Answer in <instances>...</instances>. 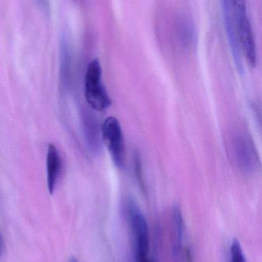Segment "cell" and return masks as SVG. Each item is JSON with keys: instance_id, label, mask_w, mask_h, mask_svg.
Wrapping results in <instances>:
<instances>
[{"instance_id": "11", "label": "cell", "mask_w": 262, "mask_h": 262, "mask_svg": "<svg viewBox=\"0 0 262 262\" xmlns=\"http://www.w3.org/2000/svg\"><path fill=\"white\" fill-rule=\"evenodd\" d=\"M229 262H247L243 248L238 240H233L231 245Z\"/></svg>"}, {"instance_id": "2", "label": "cell", "mask_w": 262, "mask_h": 262, "mask_svg": "<svg viewBox=\"0 0 262 262\" xmlns=\"http://www.w3.org/2000/svg\"><path fill=\"white\" fill-rule=\"evenodd\" d=\"M223 3L225 24L229 44L232 49L237 69L239 72H243V54L238 44L237 32L241 21L249 17L246 9V0H223Z\"/></svg>"}, {"instance_id": "9", "label": "cell", "mask_w": 262, "mask_h": 262, "mask_svg": "<svg viewBox=\"0 0 262 262\" xmlns=\"http://www.w3.org/2000/svg\"><path fill=\"white\" fill-rule=\"evenodd\" d=\"M71 62V50L69 41L66 38H63L61 44V71L62 77L64 81L68 79L70 75Z\"/></svg>"}, {"instance_id": "1", "label": "cell", "mask_w": 262, "mask_h": 262, "mask_svg": "<svg viewBox=\"0 0 262 262\" xmlns=\"http://www.w3.org/2000/svg\"><path fill=\"white\" fill-rule=\"evenodd\" d=\"M125 215L130 229L131 238L133 245L136 262L149 258L150 237L149 225L144 214L132 199L126 200Z\"/></svg>"}, {"instance_id": "5", "label": "cell", "mask_w": 262, "mask_h": 262, "mask_svg": "<svg viewBox=\"0 0 262 262\" xmlns=\"http://www.w3.org/2000/svg\"><path fill=\"white\" fill-rule=\"evenodd\" d=\"M102 138L106 144L114 164L118 168L125 165V141L123 130L115 117L105 120L101 127Z\"/></svg>"}, {"instance_id": "15", "label": "cell", "mask_w": 262, "mask_h": 262, "mask_svg": "<svg viewBox=\"0 0 262 262\" xmlns=\"http://www.w3.org/2000/svg\"><path fill=\"white\" fill-rule=\"evenodd\" d=\"M140 262H152L149 258H146V259L143 260V261Z\"/></svg>"}, {"instance_id": "6", "label": "cell", "mask_w": 262, "mask_h": 262, "mask_svg": "<svg viewBox=\"0 0 262 262\" xmlns=\"http://www.w3.org/2000/svg\"><path fill=\"white\" fill-rule=\"evenodd\" d=\"M173 243L172 256L174 262H193L192 254L186 242V229L184 218L179 206H175L172 210Z\"/></svg>"}, {"instance_id": "8", "label": "cell", "mask_w": 262, "mask_h": 262, "mask_svg": "<svg viewBox=\"0 0 262 262\" xmlns=\"http://www.w3.org/2000/svg\"><path fill=\"white\" fill-rule=\"evenodd\" d=\"M83 121L85 135H86V141L89 145V149L94 154H98L101 151L102 143L98 124L95 121V118L89 114H85Z\"/></svg>"}, {"instance_id": "13", "label": "cell", "mask_w": 262, "mask_h": 262, "mask_svg": "<svg viewBox=\"0 0 262 262\" xmlns=\"http://www.w3.org/2000/svg\"><path fill=\"white\" fill-rule=\"evenodd\" d=\"M3 249H4V243H3V237L0 234V257L3 255Z\"/></svg>"}, {"instance_id": "10", "label": "cell", "mask_w": 262, "mask_h": 262, "mask_svg": "<svg viewBox=\"0 0 262 262\" xmlns=\"http://www.w3.org/2000/svg\"><path fill=\"white\" fill-rule=\"evenodd\" d=\"M180 37L186 46H189L193 41V28L188 20L183 19L179 23Z\"/></svg>"}, {"instance_id": "4", "label": "cell", "mask_w": 262, "mask_h": 262, "mask_svg": "<svg viewBox=\"0 0 262 262\" xmlns=\"http://www.w3.org/2000/svg\"><path fill=\"white\" fill-rule=\"evenodd\" d=\"M231 152L237 167L246 174L255 172L259 166L256 148L250 137L238 132L231 138Z\"/></svg>"}, {"instance_id": "7", "label": "cell", "mask_w": 262, "mask_h": 262, "mask_svg": "<svg viewBox=\"0 0 262 262\" xmlns=\"http://www.w3.org/2000/svg\"><path fill=\"white\" fill-rule=\"evenodd\" d=\"M61 169L59 154L55 145L49 143L46 155V170H47L48 190L50 194L55 191L57 180Z\"/></svg>"}, {"instance_id": "14", "label": "cell", "mask_w": 262, "mask_h": 262, "mask_svg": "<svg viewBox=\"0 0 262 262\" xmlns=\"http://www.w3.org/2000/svg\"><path fill=\"white\" fill-rule=\"evenodd\" d=\"M69 262H79L78 261V260L77 259V258H72L70 260H69Z\"/></svg>"}, {"instance_id": "3", "label": "cell", "mask_w": 262, "mask_h": 262, "mask_svg": "<svg viewBox=\"0 0 262 262\" xmlns=\"http://www.w3.org/2000/svg\"><path fill=\"white\" fill-rule=\"evenodd\" d=\"M85 97L89 105L97 112H103L112 104L110 97L103 85L102 67L98 59L89 63L85 76Z\"/></svg>"}, {"instance_id": "12", "label": "cell", "mask_w": 262, "mask_h": 262, "mask_svg": "<svg viewBox=\"0 0 262 262\" xmlns=\"http://www.w3.org/2000/svg\"><path fill=\"white\" fill-rule=\"evenodd\" d=\"M135 170H136V176L138 177V182L140 181V185H141L142 187H144V185H143V176H142V169H141V163H140L139 157H138V155L135 157Z\"/></svg>"}]
</instances>
